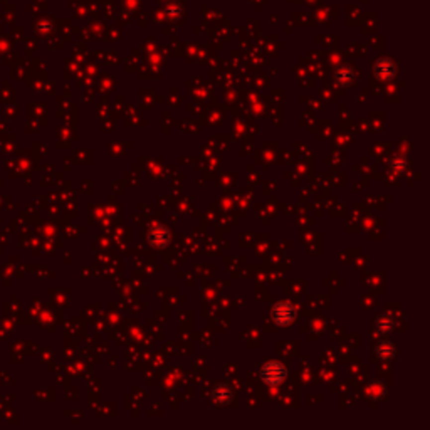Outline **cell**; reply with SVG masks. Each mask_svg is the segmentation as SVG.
<instances>
[{
    "label": "cell",
    "mask_w": 430,
    "mask_h": 430,
    "mask_svg": "<svg viewBox=\"0 0 430 430\" xmlns=\"http://www.w3.org/2000/svg\"><path fill=\"white\" fill-rule=\"evenodd\" d=\"M260 378H262L264 383L271 385V387H277V385H281L287 378V370L282 363L269 361L260 370Z\"/></svg>",
    "instance_id": "6da1fadb"
},
{
    "label": "cell",
    "mask_w": 430,
    "mask_h": 430,
    "mask_svg": "<svg viewBox=\"0 0 430 430\" xmlns=\"http://www.w3.org/2000/svg\"><path fill=\"white\" fill-rule=\"evenodd\" d=\"M296 311L289 303H277L272 308V319L276 321L277 326H289L294 321Z\"/></svg>",
    "instance_id": "7a4b0ae2"
},
{
    "label": "cell",
    "mask_w": 430,
    "mask_h": 430,
    "mask_svg": "<svg viewBox=\"0 0 430 430\" xmlns=\"http://www.w3.org/2000/svg\"><path fill=\"white\" fill-rule=\"evenodd\" d=\"M148 239L155 247H167L168 244H170V232H168L163 225H157V227L150 232Z\"/></svg>",
    "instance_id": "3957f363"
},
{
    "label": "cell",
    "mask_w": 430,
    "mask_h": 430,
    "mask_svg": "<svg viewBox=\"0 0 430 430\" xmlns=\"http://www.w3.org/2000/svg\"><path fill=\"white\" fill-rule=\"evenodd\" d=\"M232 397H234V393L227 385H219V387L214 390V402L220 403V405L229 403L230 400H232Z\"/></svg>",
    "instance_id": "277c9868"
},
{
    "label": "cell",
    "mask_w": 430,
    "mask_h": 430,
    "mask_svg": "<svg viewBox=\"0 0 430 430\" xmlns=\"http://www.w3.org/2000/svg\"><path fill=\"white\" fill-rule=\"evenodd\" d=\"M376 353H378L380 360H393V358H395V354H397V348L393 346L392 343H388V341H383V343L378 344Z\"/></svg>",
    "instance_id": "5b68a950"
}]
</instances>
